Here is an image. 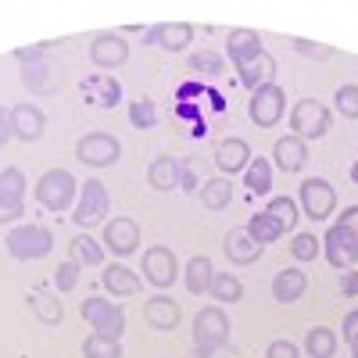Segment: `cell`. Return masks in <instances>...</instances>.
Listing matches in <instances>:
<instances>
[{"mask_svg":"<svg viewBox=\"0 0 358 358\" xmlns=\"http://www.w3.org/2000/svg\"><path fill=\"white\" fill-rule=\"evenodd\" d=\"M40 57H47V47H43V43H36V47H18V50H15V62H18V65H33V62H40Z\"/></svg>","mask_w":358,"mask_h":358,"instance_id":"45","label":"cell"},{"mask_svg":"<svg viewBox=\"0 0 358 358\" xmlns=\"http://www.w3.org/2000/svg\"><path fill=\"white\" fill-rule=\"evenodd\" d=\"M322 255H326V262H330L334 268H351L358 262V236L348 226L334 222L330 229H326V236H322Z\"/></svg>","mask_w":358,"mask_h":358,"instance_id":"14","label":"cell"},{"mask_svg":"<svg viewBox=\"0 0 358 358\" xmlns=\"http://www.w3.org/2000/svg\"><path fill=\"white\" fill-rule=\"evenodd\" d=\"M104 290L118 294V297H133L143 290V280L133 273V268H126L122 262H115V265H104V276H101Z\"/></svg>","mask_w":358,"mask_h":358,"instance_id":"24","label":"cell"},{"mask_svg":"<svg viewBox=\"0 0 358 358\" xmlns=\"http://www.w3.org/2000/svg\"><path fill=\"white\" fill-rule=\"evenodd\" d=\"M4 248L15 262H36V258H47L54 251V233L47 226H36V222H22V226L8 229Z\"/></svg>","mask_w":358,"mask_h":358,"instance_id":"2","label":"cell"},{"mask_svg":"<svg viewBox=\"0 0 358 358\" xmlns=\"http://www.w3.org/2000/svg\"><path fill=\"white\" fill-rule=\"evenodd\" d=\"M244 187L258 197L265 194H273V162H265V158H251V165L244 169Z\"/></svg>","mask_w":358,"mask_h":358,"instance_id":"32","label":"cell"},{"mask_svg":"<svg viewBox=\"0 0 358 358\" xmlns=\"http://www.w3.org/2000/svg\"><path fill=\"white\" fill-rule=\"evenodd\" d=\"M305 351L312 358H334L337 355V334L326 330V326H312L305 334Z\"/></svg>","mask_w":358,"mask_h":358,"instance_id":"35","label":"cell"},{"mask_svg":"<svg viewBox=\"0 0 358 358\" xmlns=\"http://www.w3.org/2000/svg\"><path fill=\"white\" fill-rule=\"evenodd\" d=\"M348 344H351V358H358V334H355V337H351Z\"/></svg>","mask_w":358,"mask_h":358,"instance_id":"54","label":"cell"},{"mask_svg":"<svg viewBox=\"0 0 358 358\" xmlns=\"http://www.w3.org/2000/svg\"><path fill=\"white\" fill-rule=\"evenodd\" d=\"M176 118H197V104H179L176 108Z\"/></svg>","mask_w":358,"mask_h":358,"instance_id":"52","label":"cell"},{"mask_svg":"<svg viewBox=\"0 0 358 358\" xmlns=\"http://www.w3.org/2000/svg\"><path fill=\"white\" fill-rule=\"evenodd\" d=\"M341 294L358 297V268H351V273H344V276H341Z\"/></svg>","mask_w":358,"mask_h":358,"instance_id":"48","label":"cell"},{"mask_svg":"<svg viewBox=\"0 0 358 358\" xmlns=\"http://www.w3.org/2000/svg\"><path fill=\"white\" fill-rule=\"evenodd\" d=\"M208 294H212L215 301H222V305H236L244 297V283L236 280L233 273H215L212 283H208Z\"/></svg>","mask_w":358,"mask_h":358,"instance_id":"34","label":"cell"},{"mask_svg":"<svg viewBox=\"0 0 358 358\" xmlns=\"http://www.w3.org/2000/svg\"><path fill=\"white\" fill-rule=\"evenodd\" d=\"M248 111H251V122H255V126L273 129L280 118L287 115V94H283V86H280V83H268V86L255 90Z\"/></svg>","mask_w":358,"mask_h":358,"instance_id":"10","label":"cell"},{"mask_svg":"<svg viewBox=\"0 0 358 358\" xmlns=\"http://www.w3.org/2000/svg\"><path fill=\"white\" fill-rule=\"evenodd\" d=\"M140 273L143 280L158 287V290H169L179 276V265H176V255L165 248V244H155V248H147L143 258H140Z\"/></svg>","mask_w":358,"mask_h":358,"instance_id":"13","label":"cell"},{"mask_svg":"<svg viewBox=\"0 0 358 358\" xmlns=\"http://www.w3.org/2000/svg\"><path fill=\"white\" fill-rule=\"evenodd\" d=\"M76 158L90 169H108V165H115L118 158H122V143H118V136H111L104 129L86 133L76 143Z\"/></svg>","mask_w":358,"mask_h":358,"instance_id":"6","label":"cell"},{"mask_svg":"<svg viewBox=\"0 0 358 358\" xmlns=\"http://www.w3.org/2000/svg\"><path fill=\"white\" fill-rule=\"evenodd\" d=\"M334 104H337V111L341 115H348V118H358V86H337V94H334Z\"/></svg>","mask_w":358,"mask_h":358,"instance_id":"41","label":"cell"},{"mask_svg":"<svg viewBox=\"0 0 358 358\" xmlns=\"http://www.w3.org/2000/svg\"><path fill=\"white\" fill-rule=\"evenodd\" d=\"M201 94H208V86H204V83H187V86H179V90H176V101H179V104H190V101L201 97Z\"/></svg>","mask_w":358,"mask_h":358,"instance_id":"47","label":"cell"},{"mask_svg":"<svg viewBox=\"0 0 358 358\" xmlns=\"http://www.w3.org/2000/svg\"><path fill=\"white\" fill-rule=\"evenodd\" d=\"M90 62L97 69H122L129 62V43L118 33H101L90 40Z\"/></svg>","mask_w":358,"mask_h":358,"instance_id":"17","label":"cell"},{"mask_svg":"<svg viewBox=\"0 0 358 358\" xmlns=\"http://www.w3.org/2000/svg\"><path fill=\"white\" fill-rule=\"evenodd\" d=\"M129 126H133V129H155V126H158V108H155V101L136 97V101L129 104Z\"/></svg>","mask_w":358,"mask_h":358,"instance_id":"38","label":"cell"},{"mask_svg":"<svg viewBox=\"0 0 358 358\" xmlns=\"http://www.w3.org/2000/svg\"><path fill=\"white\" fill-rule=\"evenodd\" d=\"M222 251H226V258L233 265H255L262 258V248L248 236V229H229L222 236Z\"/></svg>","mask_w":358,"mask_h":358,"instance_id":"23","label":"cell"},{"mask_svg":"<svg viewBox=\"0 0 358 358\" xmlns=\"http://www.w3.org/2000/svg\"><path fill=\"white\" fill-rule=\"evenodd\" d=\"M25 305L33 308V315H36V319H40L43 326H57V322L65 319V308H62V301H57L54 294L40 290V287L25 294Z\"/></svg>","mask_w":358,"mask_h":358,"instance_id":"27","label":"cell"},{"mask_svg":"<svg viewBox=\"0 0 358 358\" xmlns=\"http://www.w3.org/2000/svg\"><path fill=\"white\" fill-rule=\"evenodd\" d=\"M83 358H122V341L94 334V337L83 341Z\"/></svg>","mask_w":358,"mask_h":358,"instance_id":"37","label":"cell"},{"mask_svg":"<svg viewBox=\"0 0 358 358\" xmlns=\"http://www.w3.org/2000/svg\"><path fill=\"white\" fill-rule=\"evenodd\" d=\"M194 158L190 162H179V187L183 190H197V172H194Z\"/></svg>","mask_w":358,"mask_h":358,"instance_id":"46","label":"cell"},{"mask_svg":"<svg viewBox=\"0 0 358 358\" xmlns=\"http://www.w3.org/2000/svg\"><path fill=\"white\" fill-rule=\"evenodd\" d=\"M301 212L312 219V222H326L334 215V208H337V190L330 179H322V176H312L301 183Z\"/></svg>","mask_w":358,"mask_h":358,"instance_id":"7","label":"cell"},{"mask_svg":"<svg viewBox=\"0 0 358 358\" xmlns=\"http://www.w3.org/2000/svg\"><path fill=\"white\" fill-rule=\"evenodd\" d=\"M244 229H248V236H251V241H255L258 248H265V244H276L280 236H283V226H280L273 215H268V212H258V215H255Z\"/></svg>","mask_w":358,"mask_h":358,"instance_id":"33","label":"cell"},{"mask_svg":"<svg viewBox=\"0 0 358 358\" xmlns=\"http://www.w3.org/2000/svg\"><path fill=\"white\" fill-rule=\"evenodd\" d=\"M229 341V315L222 308H201L194 315V351L197 358H212Z\"/></svg>","mask_w":358,"mask_h":358,"instance_id":"3","label":"cell"},{"mask_svg":"<svg viewBox=\"0 0 358 358\" xmlns=\"http://www.w3.org/2000/svg\"><path fill=\"white\" fill-rule=\"evenodd\" d=\"M294 50L301 54V57H312V62H330V57L337 54L334 47H326V43H312V40H301V36H294Z\"/></svg>","mask_w":358,"mask_h":358,"instance_id":"42","label":"cell"},{"mask_svg":"<svg viewBox=\"0 0 358 358\" xmlns=\"http://www.w3.org/2000/svg\"><path fill=\"white\" fill-rule=\"evenodd\" d=\"M76 283H79V265H76L72 258L54 268V287H57V290L69 294V290H76Z\"/></svg>","mask_w":358,"mask_h":358,"instance_id":"43","label":"cell"},{"mask_svg":"<svg viewBox=\"0 0 358 358\" xmlns=\"http://www.w3.org/2000/svg\"><path fill=\"white\" fill-rule=\"evenodd\" d=\"M101 244L108 255L115 258H129L140 251V222L129 219V215H115L111 222H104V236H101Z\"/></svg>","mask_w":358,"mask_h":358,"instance_id":"12","label":"cell"},{"mask_svg":"<svg viewBox=\"0 0 358 358\" xmlns=\"http://www.w3.org/2000/svg\"><path fill=\"white\" fill-rule=\"evenodd\" d=\"M201 204L208 208V212H222V208L233 201V183L226 176H215V179H208V183H201Z\"/></svg>","mask_w":358,"mask_h":358,"instance_id":"31","label":"cell"},{"mask_svg":"<svg viewBox=\"0 0 358 358\" xmlns=\"http://www.w3.org/2000/svg\"><path fill=\"white\" fill-rule=\"evenodd\" d=\"M265 358H301V348H297L294 341H283V337H276L273 344H268Z\"/></svg>","mask_w":358,"mask_h":358,"instance_id":"44","label":"cell"},{"mask_svg":"<svg viewBox=\"0 0 358 358\" xmlns=\"http://www.w3.org/2000/svg\"><path fill=\"white\" fill-rule=\"evenodd\" d=\"M104 255H108L104 244L97 241V236H90V233H76L72 244H69V258H72L79 268H83V265H86V268H101V265H104Z\"/></svg>","mask_w":358,"mask_h":358,"instance_id":"25","label":"cell"},{"mask_svg":"<svg viewBox=\"0 0 358 358\" xmlns=\"http://www.w3.org/2000/svg\"><path fill=\"white\" fill-rule=\"evenodd\" d=\"M25 172L22 169H4L0 172V226H8V222H18L22 212H25Z\"/></svg>","mask_w":358,"mask_h":358,"instance_id":"11","label":"cell"},{"mask_svg":"<svg viewBox=\"0 0 358 358\" xmlns=\"http://www.w3.org/2000/svg\"><path fill=\"white\" fill-rule=\"evenodd\" d=\"M341 226H348L355 236H358V204H351V208H344V212H341V219H337Z\"/></svg>","mask_w":358,"mask_h":358,"instance_id":"49","label":"cell"},{"mask_svg":"<svg viewBox=\"0 0 358 358\" xmlns=\"http://www.w3.org/2000/svg\"><path fill=\"white\" fill-rule=\"evenodd\" d=\"M334 126V111L315 97H301L290 111V133L301 140H322Z\"/></svg>","mask_w":358,"mask_h":358,"instance_id":"4","label":"cell"},{"mask_svg":"<svg viewBox=\"0 0 358 358\" xmlns=\"http://www.w3.org/2000/svg\"><path fill=\"white\" fill-rule=\"evenodd\" d=\"M8 136H11V111L0 104V147L8 143Z\"/></svg>","mask_w":358,"mask_h":358,"instance_id":"51","label":"cell"},{"mask_svg":"<svg viewBox=\"0 0 358 358\" xmlns=\"http://www.w3.org/2000/svg\"><path fill=\"white\" fill-rule=\"evenodd\" d=\"M143 322L151 326V330H176V326L183 322V308H179V301H172V297L158 294L143 305Z\"/></svg>","mask_w":358,"mask_h":358,"instance_id":"21","label":"cell"},{"mask_svg":"<svg viewBox=\"0 0 358 358\" xmlns=\"http://www.w3.org/2000/svg\"><path fill=\"white\" fill-rule=\"evenodd\" d=\"M290 255H294L297 262H312V258L319 255V236H315V233H294Z\"/></svg>","mask_w":358,"mask_h":358,"instance_id":"40","label":"cell"},{"mask_svg":"<svg viewBox=\"0 0 358 358\" xmlns=\"http://www.w3.org/2000/svg\"><path fill=\"white\" fill-rule=\"evenodd\" d=\"M79 315L94 326V334H104V337H122L126 334V312L111 305L108 297H86Z\"/></svg>","mask_w":358,"mask_h":358,"instance_id":"8","label":"cell"},{"mask_svg":"<svg viewBox=\"0 0 358 358\" xmlns=\"http://www.w3.org/2000/svg\"><path fill=\"white\" fill-rule=\"evenodd\" d=\"M190 69L204 72V76H222L226 62H222V54H215V50H194L190 54Z\"/></svg>","mask_w":358,"mask_h":358,"instance_id":"39","label":"cell"},{"mask_svg":"<svg viewBox=\"0 0 358 358\" xmlns=\"http://www.w3.org/2000/svg\"><path fill=\"white\" fill-rule=\"evenodd\" d=\"M308 165V147H305V140L301 136H280L276 140V147H273V169H283V172H301Z\"/></svg>","mask_w":358,"mask_h":358,"instance_id":"20","label":"cell"},{"mask_svg":"<svg viewBox=\"0 0 358 358\" xmlns=\"http://www.w3.org/2000/svg\"><path fill=\"white\" fill-rule=\"evenodd\" d=\"M47 133V115L43 108L36 104H15L11 108V136L25 140V143H33Z\"/></svg>","mask_w":358,"mask_h":358,"instance_id":"18","label":"cell"},{"mask_svg":"<svg viewBox=\"0 0 358 358\" xmlns=\"http://www.w3.org/2000/svg\"><path fill=\"white\" fill-rule=\"evenodd\" d=\"M265 212H268V215H273V219L283 226V233H290L297 222H301V208L294 204V197H283V194L268 201V204H265Z\"/></svg>","mask_w":358,"mask_h":358,"instance_id":"36","label":"cell"},{"mask_svg":"<svg viewBox=\"0 0 358 358\" xmlns=\"http://www.w3.org/2000/svg\"><path fill=\"white\" fill-rule=\"evenodd\" d=\"M147 183H151L158 194H172L179 187V158L158 155L151 165H147Z\"/></svg>","mask_w":358,"mask_h":358,"instance_id":"26","label":"cell"},{"mask_svg":"<svg viewBox=\"0 0 358 358\" xmlns=\"http://www.w3.org/2000/svg\"><path fill=\"white\" fill-rule=\"evenodd\" d=\"M62 83H65V69H62V62H54L50 54L40 57V62H33V65H22V86L36 97L57 94Z\"/></svg>","mask_w":358,"mask_h":358,"instance_id":"9","label":"cell"},{"mask_svg":"<svg viewBox=\"0 0 358 358\" xmlns=\"http://www.w3.org/2000/svg\"><path fill=\"white\" fill-rule=\"evenodd\" d=\"M215 165H219V172H222L226 179L236 176V172H244V169L251 165V147H248V140H241V136L219 140V143H215Z\"/></svg>","mask_w":358,"mask_h":358,"instance_id":"19","label":"cell"},{"mask_svg":"<svg viewBox=\"0 0 358 358\" xmlns=\"http://www.w3.org/2000/svg\"><path fill=\"white\" fill-rule=\"evenodd\" d=\"M226 54H229L233 69L241 72V69H248L251 62H258V57L265 54L262 50V36L255 33V29H229L226 33Z\"/></svg>","mask_w":358,"mask_h":358,"instance_id":"16","label":"cell"},{"mask_svg":"<svg viewBox=\"0 0 358 358\" xmlns=\"http://www.w3.org/2000/svg\"><path fill=\"white\" fill-rule=\"evenodd\" d=\"M212 276H215L212 258H208V255H194V258L187 262V268H183V287H187L190 294H208V283H212Z\"/></svg>","mask_w":358,"mask_h":358,"instance_id":"28","label":"cell"},{"mask_svg":"<svg viewBox=\"0 0 358 358\" xmlns=\"http://www.w3.org/2000/svg\"><path fill=\"white\" fill-rule=\"evenodd\" d=\"M143 43L147 47H158V50H169V54H179L187 50L190 40H194V25L190 22H158L151 29H143Z\"/></svg>","mask_w":358,"mask_h":358,"instance_id":"15","label":"cell"},{"mask_svg":"<svg viewBox=\"0 0 358 358\" xmlns=\"http://www.w3.org/2000/svg\"><path fill=\"white\" fill-rule=\"evenodd\" d=\"M341 334H344L348 341H351V337L358 334V308H351V312L344 315V322H341Z\"/></svg>","mask_w":358,"mask_h":358,"instance_id":"50","label":"cell"},{"mask_svg":"<svg viewBox=\"0 0 358 358\" xmlns=\"http://www.w3.org/2000/svg\"><path fill=\"white\" fill-rule=\"evenodd\" d=\"M36 201L47 208V212H69L79 201V183L69 169H47L40 179H36Z\"/></svg>","mask_w":358,"mask_h":358,"instance_id":"1","label":"cell"},{"mask_svg":"<svg viewBox=\"0 0 358 358\" xmlns=\"http://www.w3.org/2000/svg\"><path fill=\"white\" fill-rule=\"evenodd\" d=\"M108 208H111L108 187L101 183V179H86V183L79 187V201L72 208V222L79 226V233H86V229H94L97 222L108 219Z\"/></svg>","mask_w":358,"mask_h":358,"instance_id":"5","label":"cell"},{"mask_svg":"<svg viewBox=\"0 0 358 358\" xmlns=\"http://www.w3.org/2000/svg\"><path fill=\"white\" fill-rule=\"evenodd\" d=\"M236 79H241L251 94H255V90H262V86H268V83L276 79V57H273V54H262L258 62H251L248 69L236 72Z\"/></svg>","mask_w":358,"mask_h":358,"instance_id":"29","label":"cell"},{"mask_svg":"<svg viewBox=\"0 0 358 358\" xmlns=\"http://www.w3.org/2000/svg\"><path fill=\"white\" fill-rule=\"evenodd\" d=\"M305 290H308V276L301 273V268H280L276 273V280H273V297L280 305H294V301H301L305 297Z\"/></svg>","mask_w":358,"mask_h":358,"instance_id":"22","label":"cell"},{"mask_svg":"<svg viewBox=\"0 0 358 358\" xmlns=\"http://www.w3.org/2000/svg\"><path fill=\"white\" fill-rule=\"evenodd\" d=\"M208 97H212V111H222V108H226L222 94H215V90H208Z\"/></svg>","mask_w":358,"mask_h":358,"instance_id":"53","label":"cell"},{"mask_svg":"<svg viewBox=\"0 0 358 358\" xmlns=\"http://www.w3.org/2000/svg\"><path fill=\"white\" fill-rule=\"evenodd\" d=\"M83 94L94 97L97 108H115L118 97H122V86H118L115 79H108V76H94V79L83 83Z\"/></svg>","mask_w":358,"mask_h":358,"instance_id":"30","label":"cell"},{"mask_svg":"<svg viewBox=\"0 0 358 358\" xmlns=\"http://www.w3.org/2000/svg\"><path fill=\"white\" fill-rule=\"evenodd\" d=\"M351 183H355V187H358V162H355V165H351Z\"/></svg>","mask_w":358,"mask_h":358,"instance_id":"55","label":"cell"}]
</instances>
